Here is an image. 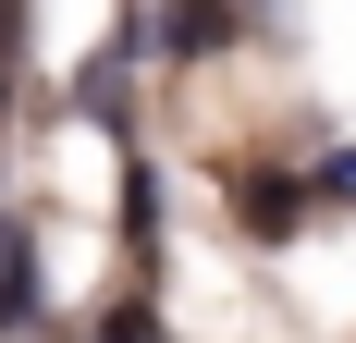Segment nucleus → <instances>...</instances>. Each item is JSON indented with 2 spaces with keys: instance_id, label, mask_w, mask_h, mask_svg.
<instances>
[{
  "instance_id": "7ed1b4c3",
  "label": "nucleus",
  "mask_w": 356,
  "mask_h": 343,
  "mask_svg": "<svg viewBox=\"0 0 356 343\" xmlns=\"http://www.w3.org/2000/svg\"><path fill=\"white\" fill-rule=\"evenodd\" d=\"M320 196H356V160H332V172H320Z\"/></svg>"
},
{
  "instance_id": "f03ea898",
  "label": "nucleus",
  "mask_w": 356,
  "mask_h": 343,
  "mask_svg": "<svg viewBox=\"0 0 356 343\" xmlns=\"http://www.w3.org/2000/svg\"><path fill=\"white\" fill-rule=\"evenodd\" d=\"M221 25H234V12H221V0H172V49H209Z\"/></svg>"
},
{
  "instance_id": "f257e3e1",
  "label": "nucleus",
  "mask_w": 356,
  "mask_h": 343,
  "mask_svg": "<svg viewBox=\"0 0 356 343\" xmlns=\"http://www.w3.org/2000/svg\"><path fill=\"white\" fill-rule=\"evenodd\" d=\"M234 208H246L258 233H295V208H307V196H283V172H246V184H234Z\"/></svg>"
}]
</instances>
